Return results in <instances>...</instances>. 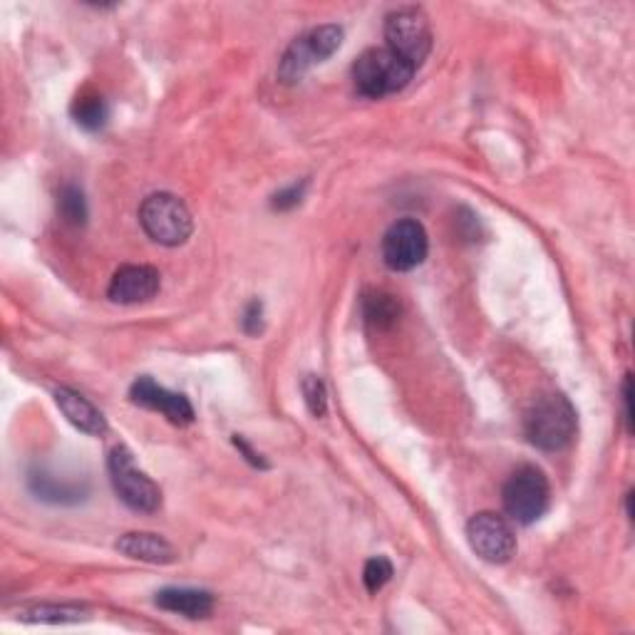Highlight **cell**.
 I'll use <instances>...</instances> for the list:
<instances>
[{
    "instance_id": "8992f818",
    "label": "cell",
    "mask_w": 635,
    "mask_h": 635,
    "mask_svg": "<svg viewBox=\"0 0 635 635\" xmlns=\"http://www.w3.org/2000/svg\"><path fill=\"white\" fill-rule=\"evenodd\" d=\"M109 482L117 499L132 511L154 514L162 506V490L134 462V455L125 445L115 447L107 459Z\"/></svg>"
},
{
    "instance_id": "9a60e30c",
    "label": "cell",
    "mask_w": 635,
    "mask_h": 635,
    "mask_svg": "<svg viewBox=\"0 0 635 635\" xmlns=\"http://www.w3.org/2000/svg\"><path fill=\"white\" fill-rule=\"evenodd\" d=\"M27 486H31L35 499L58 506H75L80 502H85L87 496L85 486L72 482H58L52 474L45 472H33L27 477Z\"/></svg>"
},
{
    "instance_id": "7402d4cb",
    "label": "cell",
    "mask_w": 635,
    "mask_h": 635,
    "mask_svg": "<svg viewBox=\"0 0 635 635\" xmlns=\"http://www.w3.org/2000/svg\"><path fill=\"white\" fill-rule=\"evenodd\" d=\"M306 189H308V179H301L296 184H291V187H285L281 191H275L273 199H271V207L275 211H291L296 209L303 197H306Z\"/></svg>"
},
{
    "instance_id": "ffe728a7",
    "label": "cell",
    "mask_w": 635,
    "mask_h": 635,
    "mask_svg": "<svg viewBox=\"0 0 635 635\" xmlns=\"http://www.w3.org/2000/svg\"><path fill=\"white\" fill-rule=\"evenodd\" d=\"M301 392H303V402L313 418H326L328 412V390L324 380L318 375H306L301 383Z\"/></svg>"
},
{
    "instance_id": "6da1fadb",
    "label": "cell",
    "mask_w": 635,
    "mask_h": 635,
    "mask_svg": "<svg viewBox=\"0 0 635 635\" xmlns=\"http://www.w3.org/2000/svg\"><path fill=\"white\" fill-rule=\"evenodd\" d=\"M576 410L564 395H546L531 404L524 415V435L544 452H558L576 437Z\"/></svg>"
},
{
    "instance_id": "d6986e66",
    "label": "cell",
    "mask_w": 635,
    "mask_h": 635,
    "mask_svg": "<svg viewBox=\"0 0 635 635\" xmlns=\"http://www.w3.org/2000/svg\"><path fill=\"white\" fill-rule=\"evenodd\" d=\"M58 211L70 226H85L87 221V199L78 184H66L58 195Z\"/></svg>"
},
{
    "instance_id": "3957f363",
    "label": "cell",
    "mask_w": 635,
    "mask_h": 635,
    "mask_svg": "<svg viewBox=\"0 0 635 635\" xmlns=\"http://www.w3.org/2000/svg\"><path fill=\"white\" fill-rule=\"evenodd\" d=\"M343 38L345 31L333 23L318 25L313 27L310 33L301 35V38L293 40L283 52L279 66V80L285 82V85H296V82L306 78V72L313 66H320V62L333 58L340 50V45H343Z\"/></svg>"
},
{
    "instance_id": "603a6c76",
    "label": "cell",
    "mask_w": 635,
    "mask_h": 635,
    "mask_svg": "<svg viewBox=\"0 0 635 635\" xmlns=\"http://www.w3.org/2000/svg\"><path fill=\"white\" fill-rule=\"evenodd\" d=\"M242 328L246 336H259L263 330V303L259 298H254L248 306L244 308L242 316Z\"/></svg>"
},
{
    "instance_id": "52a82bcc",
    "label": "cell",
    "mask_w": 635,
    "mask_h": 635,
    "mask_svg": "<svg viewBox=\"0 0 635 635\" xmlns=\"http://www.w3.org/2000/svg\"><path fill=\"white\" fill-rule=\"evenodd\" d=\"M385 40L388 50L412 68H422L432 50V27L420 8H400L385 21Z\"/></svg>"
},
{
    "instance_id": "30bf717a",
    "label": "cell",
    "mask_w": 635,
    "mask_h": 635,
    "mask_svg": "<svg viewBox=\"0 0 635 635\" xmlns=\"http://www.w3.org/2000/svg\"><path fill=\"white\" fill-rule=\"evenodd\" d=\"M130 400L140 408L162 412L172 425L187 427L195 422V408L191 402L179 392H169L162 385H156L152 377H137L134 385L130 388Z\"/></svg>"
},
{
    "instance_id": "e0dca14e",
    "label": "cell",
    "mask_w": 635,
    "mask_h": 635,
    "mask_svg": "<svg viewBox=\"0 0 635 635\" xmlns=\"http://www.w3.org/2000/svg\"><path fill=\"white\" fill-rule=\"evenodd\" d=\"M72 119L87 132H99L105 130L109 122V107L105 103L103 95H95V92H82L75 97V103L70 107Z\"/></svg>"
},
{
    "instance_id": "7c38bea8",
    "label": "cell",
    "mask_w": 635,
    "mask_h": 635,
    "mask_svg": "<svg viewBox=\"0 0 635 635\" xmlns=\"http://www.w3.org/2000/svg\"><path fill=\"white\" fill-rule=\"evenodd\" d=\"M115 549L127 558L142 561V564H154V566L174 564L179 556L177 549H174L167 539H162L160 533H150V531L125 533V537L117 539Z\"/></svg>"
},
{
    "instance_id": "ba28073f",
    "label": "cell",
    "mask_w": 635,
    "mask_h": 635,
    "mask_svg": "<svg viewBox=\"0 0 635 635\" xmlns=\"http://www.w3.org/2000/svg\"><path fill=\"white\" fill-rule=\"evenodd\" d=\"M383 261L390 271H412L425 263L430 251V238L425 226L415 219H400L383 236Z\"/></svg>"
},
{
    "instance_id": "9c48e42d",
    "label": "cell",
    "mask_w": 635,
    "mask_h": 635,
    "mask_svg": "<svg viewBox=\"0 0 635 635\" xmlns=\"http://www.w3.org/2000/svg\"><path fill=\"white\" fill-rule=\"evenodd\" d=\"M467 541L486 564H506L517 554V537L504 517L494 511L474 514L467 524Z\"/></svg>"
},
{
    "instance_id": "44dd1931",
    "label": "cell",
    "mask_w": 635,
    "mask_h": 635,
    "mask_svg": "<svg viewBox=\"0 0 635 635\" xmlns=\"http://www.w3.org/2000/svg\"><path fill=\"white\" fill-rule=\"evenodd\" d=\"M392 574H395V568H392V564H390V558L375 556V558L367 561L365 568H363V581H365L367 593L383 591V588L390 584Z\"/></svg>"
},
{
    "instance_id": "cb8c5ba5",
    "label": "cell",
    "mask_w": 635,
    "mask_h": 635,
    "mask_svg": "<svg viewBox=\"0 0 635 635\" xmlns=\"http://www.w3.org/2000/svg\"><path fill=\"white\" fill-rule=\"evenodd\" d=\"M232 442H234V447L238 449V452H242V455L246 457V462H248V465L256 467V469H269V462H266L263 455H261V452H256V449H254L251 445H248V442H246L242 435H234Z\"/></svg>"
},
{
    "instance_id": "7a4b0ae2",
    "label": "cell",
    "mask_w": 635,
    "mask_h": 635,
    "mask_svg": "<svg viewBox=\"0 0 635 635\" xmlns=\"http://www.w3.org/2000/svg\"><path fill=\"white\" fill-rule=\"evenodd\" d=\"M415 72V68L400 60L388 48H371L355 60L353 82L363 97L383 99L398 95V92L408 87Z\"/></svg>"
},
{
    "instance_id": "ac0fdd59",
    "label": "cell",
    "mask_w": 635,
    "mask_h": 635,
    "mask_svg": "<svg viewBox=\"0 0 635 635\" xmlns=\"http://www.w3.org/2000/svg\"><path fill=\"white\" fill-rule=\"evenodd\" d=\"M85 611L78 609V605H33V609H25L17 613V621L23 623H50V625H62V623H78L85 619Z\"/></svg>"
},
{
    "instance_id": "2e32d148",
    "label": "cell",
    "mask_w": 635,
    "mask_h": 635,
    "mask_svg": "<svg viewBox=\"0 0 635 635\" xmlns=\"http://www.w3.org/2000/svg\"><path fill=\"white\" fill-rule=\"evenodd\" d=\"M363 318L375 330H388L400 318V303L385 291H367L363 296Z\"/></svg>"
},
{
    "instance_id": "484cf974",
    "label": "cell",
    "mask_w": 635,
    "mask_h": 635,
    "mask_svg": "<svg viewBox=\"0 0 635 635\" xmlns=\"http://www.w3.org/2000/svg\"><path fill=\"white\" fill-rule=\"evenodd\" d=\"M625 514H628V519H633V492L625 496Z\"/></svg>"
},
{
    "instance_id": "5b68a950",
    "label": "cell",
    "mask_w": 635,
    "mask_h": 635,
    "mask_svg": "<svg viewBox=\"0 0 635 635\" xmlns=\"http://www.w3.org/2000/svg\"><path fill=\"white\" fill-rule=\"evenodd\" d=\"M551 502V486L546 474L539 467L524 465L506 480L502 490L504 511L511 521L529 527L544 517Z\"/></svg>"
},
{
    "instance_id": "d4e9b609",
    "label": "cell",
    "mask_w": 635,
    "mask_h": 635,
    "mask_svg": "<svg viewBox=\"0 0 635 635\" xmlns=\"http://www.w3.org/2000/svg\"><path fill=\"white\" fill-rule=\"evenodd\" d=\"M623 404H625V427L633 432V377L625 375L623 380Z\"/></svg>"
},
{
    "instance_id": "277c9868",
    "label": "cell",
    "mask_w": 635,
    "mask_h": 635,
    "mask_svg": "<svg viewBox=\"0 0 635 635\" xmlns=\"http://www.w3.org/2000/svg\"><path fill=\"white\" fill-rule=\"evenodd\" d=\"M140 224L144 234L160 246H181L189 242L191 232H195V221L187 204L179 197L160 191L142 201L140 207Z\"/></svg>"
},
{
    "instance_id": "8fae6325",
    "label": "cell",
    "mask_w": 635,
    "mask_h": 635,
    "mask_svg": "<svg viewBox=\"0 0 635 635\" xmlns=\"http://www.w3.org/2000/svg\"><path fill=\"white\" fill-rule=\"evenodd\" d=\"M162 289V275L152 266H122L109 281L107 298L119 306L152 301Z\"/></svg>"
},
{
    "instance_id": "5bb4252c",
    "label": "cell",
    "mask_w": 635,
    "mask_h": 635,
    "mask_svg": "<svg viewBox=\"0 0 635 635\" xmlns=\"http://www.w3.org/2000/svg\"><path fill=\"white\" fill-rule=\"evenodd\" d=\"M154 603L162 611L184 615V619H207L214 611V596L209 591H199V588H164L156 593Z\"/></svg>"
},
{
    "instance_id": "4fadbf2b",
    "label": "cell",
    "mask_w": 635,
    "mask_h": 635,
    "mask_svg": "<svg viewBox=\"0 0 635 635\" xmlns=\"http://www.w3.org/2000/svg\"><path fill=\"white\" fill-rule=\"evenodd\" d=\"M52 398H55V404H58L62 415H66V420L75 430L85 432V435H90V437H103L107 432L105 415L85 398V395H80L70 388H58Z\"/></svg>"
}]
</instances>
